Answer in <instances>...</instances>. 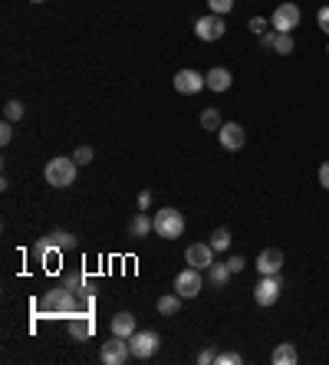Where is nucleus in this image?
I'll list each match as a JSON object with an SVG mask.
<instances>
[{"label": "nucleus", "mask_w": 329, "mask_h": 365, "mask_svg": "<svg viewBox=\"0 0 329 365\" xmlns=\"http://www.w3.org/2000/svg\"><path fill=\"white\" fill-rule=\"evenodd\" d=\"M76 162L73 158H66V155H56V158H50L46 162V184H53V188H70L76 184Z\"/></svg>", "instance_id": "f257e3e1"}, {"label": "nucleus", "mask_w": 329, "mask_h": 365, "mask_svg": "<svg viewBox=\"0 0 329 365\" xmlns=\"http://www.w3.org/2000/svg\"><path fill=\"white\" fill-rule=\"evenodd\" d=\"M155 234L162 237V241H175L184 234V214L175 211V208H162V211L155 214Z\"/></svg>", "instance_id": "f03ea898"}, {"label": "nucleus", "mask_w": 329, "mask_h": 365, "mask_svg": "<svg viewBox=\"0 0 329 365\" xmlns=\"http://www.w3.org/2000/svg\"><path fill=\"white\" fill-rule=\"evenodd\" d=\"M99 359L105 365H125L129 359H135L132 349H129V339H119V335H112L109 342H103V349H99Z\"/></svg>", "instance_id": "7ed1b4c3"}, {"label": "nucleus", "mask_w": 329, "mask_h": 365, "mask_svg": "<svg viewBox=\"0 0 329 365\" xmlns=\"http://www.w3.org/2000/svg\"><path fill=\"white\" fill-rule=\"evenodd\" d=\"M201 289H204V280H201V270H195V267H188L175 276V293L181 300H195Z\"/></svg>", "instance_id": "20e7f679"}, {"label": "nucleus", "mask_w": 329, "mask_h": 365, "mask_svg": "<svg viewBox=\"0 0 329 365\" xmlns=\"http://www.w3.org/2000/svg\"><path fill=\"white\" fill-rule=\"evenodd\" d=\"M158 346H162V339H158V333H142V329H135V335L129 339V349H132L135 359H151L155 352H158Z\"/></svg>", "instance_id": "39448f33"}, {"label": "nucleus", "mask_w": 329, "mask_h": 365, "mask_svg": "<svg viewBox=\"0 0 329 365\" xmlns=\"http://www.w3.org/2000/svg\"><path fill=\"white\" fill-rule=\"evenodd\" d=\"M195 33H198V40H204V43H214V40H221V36L227 33L224 16H221V14L201 16V20L195 23Z\"/></svg>", "instance_id": "423d86ee"}, {"label": "nucleus", "mask_w": 329, "mask_h": 365, "mask_svg": "<svg viewBox=\"0 0 329 365\" xmlns=\"http://www.w3.org/2000/svg\"><path fill=\"white\" fill-rule=\"evenodd\" d=\"M299 23V7L297 3H280L273 16H270V27L277 33H293V27Z\"/></svg>", "instance_id": "0eeeda50"}, {"label": "nucleus", "mask_w": 329, "mask_h": 365, "mask_svg": "<svg viewBox=\"0 0 329 365\" xmlns=\"http://www.w3.org/2000/svg\"><path fill=\"white\" fill-rule=\"evenodd\" d=\"M280 276H260L257 280V287H254V300H257V306H273L277 300H280Z\"/></svg>", "instance_id": "6e6552de"}, {"label": "nucleus", "mask_w": 329, "mask_h": 365, "mask_svg": "<svg viewBox=\"0 0 329 365\" xmlns=\"http://www.w3.org/2000/svg\"><path fill=\"white\" fill-rule=\"evenodd\" d=\"M280 270H284V250L267 247V250L257 254V274L260 276H277Z\"/></svg>", "instance_id": "1a4fd4ad"}, {"label": "nucleus", "mask_w": 329, "mask_h": 365, "mask_svg": "<svg viewBox=\"0 0 329 365\" xmlns=\"http://www.w3.org/2000/svg\"><path fill=\"white\" fill-rule=\"evenodd\" d=\"M214 247L211 243H191L188 250H184V263L188 267H195V270H208L211 263H214Z\"/></svg>", "instance_id": "9d476101"}, {"label": "nucleus", "mask_w": 329, "mask_h": 365, "mask_svg": "<svg viewBox=\"0 0 329 365\" xmlns=\"http://www.w3.org/2000/svg\"><path fill=\"white\" fill-rule=\"evenodd\" d=\"M175 89H178L181 96H195V92L208 89V82H204V76H201L198 69H178V73H175Z\"/></svg>", "instance_id": "9b49d317"}, {"label": "nucleus", "mask_w": 329, "mask_h": 365, "mask_svg": "<svg viewBox=\"0 0 329 365\" xmlns=\"http://www.w3.org/2000/svg\"><path fill=\"white\" fill-rule=\"evenodd\" d=\"M217 138H221V145H224L227 152H237V148H244V142H247V135H244V129H240L237 122H224L217 129Z\"/></svg>", "instance_id": "f8f14e48"}, {"label": "nucleus", "mask_w": 329, "mask_h": 365, "mask_svg": "<svg viewBox=\"0 0 329 365\" xmlns=\"http://www.w3.org/2000/svg\"><path fill=\"white\" fill-rule=\"evenodd\" d=\"M204 82H208L211 92H227L234 79H231V69H224V66H214V69H208V73H204Z\"/></svg>", "instance_id": "ddd939ff"}, {"label": "nucleus", "mask_w": 329, "mask_h": 365, "mask_svg": "<svg viewBox=\"0 0 329 365\" xmlns=\"http://www.w3.org/2000/svg\"><path fill=\"white\" fill-rule=\"evenodd\" d=\"M109 329H112V335H119V339H132L135 335V316L132 313H116L112 322H109Z\"/></svg>", "instance_id": "4468645a"}, {"label": "nucleus", "mask_w": 329, "mask_h": 365, "mask_svg": "<svg viewBox=\"0 0 329 365\" xmlns=\"http://www.w3.org/2000/svg\"><path fill=\"white\" fill-rule=\"evenodd\" d=\"M92 329H96V322H92V316L83 309V313H73V322H70V333H73V339H89Z\"/></svg>", "instance_id": "2eb2a0df"}, {"label": "nucleus", "mask_w": 329, "mask_h": 365, "mask_svg": "<svg viewBox=\"0 0 329 365\" xmlns=\"http://www.w3.org/2000/svg\"><path fill=\"white\" fill-rule=\"evenodd\" d=\"M151 230H155V217H149L145 211H138L132 217V224H129V234H132V237H149Z\"/></svg>", "instance_id": "dca6fc26"}, {"label": "nucleus", "mask_w": 329, "mask_h": 365, "mask_svg": "<svg viewBox=\"0 0 329 365\" xmlns=\"http://www.w3.org/2000/svg\"><path fill=\"white\" fill-rule=\"evenodd\" d=\"M297 349H293V342H280L277 349H273V365H297Z\"/></svg>", "instance_id": "f3484780"}, {"label": "nucleus", "mask_w": 329, "mask_h": 365, "mask_svg": "<svg viewBox=\"0 0 329 365\" xmlns=\"http://www.w3.org/2000/svg\"><path fill=\"white\" fill-rule=\"evenodd\" d=\"M204 274H208L211 287H224V283H227V276H231V267H227V263H211V267L204 270Z\"/></svg>", "instance_id": "a211bd4d"}, {"label": "nucleus", "mask_w": 329, "mask_h": 365, "mask_svg": "<svg viewBox=\"0 0 329 365\" xmlns=\"http://www.w3.org/2000/svg\"><path fill=\"white\" fill-rule=\"evenodd\" d=\"M178 309H181V296H178V293H168V296L158 300V313H162V316H175Z\"/></svg>", "instance_id": "6ab92c4d"}, {"label": "nucleus", "mask_w": 329, "mask_h": 365, "mask_svg": "<svg viewBox=\"0 0 329 365\" xmlns=\"http://www.w3.org/2000/svg\"><path fill=\"white\" fill-rule=\"evenodd\" d=\"M201 125H204L208 132H217V129L224 125V122H221V112H217V109H204V112H201Z\"/></svg>", "instance_id": "aec40b11"}, {"label": "nucleus", "mask_w": 329, "mask_h": 365, "mask_svg": "<svg viewBox=\"0 0 329 365\" xmlns=\"http://www.w3.org/2000/svg\"><path fill=\"white\" fill-rule=\"evenodd\" d=\"M208 243L214 247V250H227V247H231V230H227V228H217L214 234H211Z\"/></svg>", "instance_id": "412c9836"}, {"label": "nucleus", "mask_w": 329, "mask_h": 365, "mask_svg": "<svg viewBox=\"0 0 329 365\" xmlns=\"http://www.w3.org/2000/svg\"><path fill=\"white\" fill-rule=\"evenodd\" d=\"M273 53L290 56V53H293V36H290V33H277V40H273Z\"/></svg>", "instance_id": "4be33fe9"}, {"label": "nucleus", "mask_w": 329, "mask_h": 365, "mask_svg": "<svg viewBox=\"0 0 329 365\" xmlns=\"http://www.w3.org/2000/svg\"><path fill=\"white\" fill-rule=\"evenodd\" d=\"M3 119H7V122L23 119V102H17V99H10V102L3 106Z\"/></svg>", "instance_id": "5701e85b"}, {"label": "nucleus", "mask_w": 329, "mask_h": 365, "mask_svg": "<svg viewBox=\"0 0 329 365\" xmlns=\"http://www.w3.org/2000/svg\"><path fill=\"white\" fill-rule=\"evenodd\" d=\"M46 241L53 243V247H73L76 237H73V234H66V230H56V234H53V237H46Z\"/></svg>", "instance_id": "b1692460"}, {"label": "nucleus", "mask_w": 329, "mask_h": 365, "mask_svg": "<svg viewBox=\"0 0 329 365\" xmlns=\"http://www.w3.org/2000/svg\"><path fill=\"white\" fill-rule=\"evenodd\" d=\"M73 162H76V165H89V162H92V148H89V145H79L76 155H73Z\"/></svg>", "instance_id": "393cba45"}, {"label": "nucleus", "mask_w": 329, "mask_h": 365, "mask_svg": "<svg viewBox=\"0 0 329 365\" xmlns=\"http://www.w3.org/2000/svg\"><path fill=\"white\" fill-rule=\"evenodd\" d=\"M208 3H211V14H221V16L234 7V0H208Z\"/></svg>", "instance_id": "a878e982"}, {"label": "nucleus", "mask_w": 329, "mask_h": 365, "mask_svg": "<svg viewBox=\"0 0 329 365\" xmlns=\"http://www.w3.org/2000/svg\"><path fill=\"white\" fill-rule=\"evenodd\" d=\"M217 362H221V365H240L244 359H240V352L231 349V352H221V355H217Z\"/></svg>", "instance_id": "bb28decb"}, {"label": "nucleus", "mask_w": 329, "mask_h": 365, "mask_svg": "<svg viewBox=\"0 0 329 365\" xmlns=\"http://www.w3.org/2000/svg\"><path fill=\"white\" fill-rule=\"evenodd\" d=\"M247 27H251V33H257V36H260V33H267V30H270V23H267V20H264V16H254V20H251Z\"/></svg>", "instance_id": "cd10ccee"}, {"label": "nucleus", "mask_w": 329, "mask_h": 365, "mask_svg": "<svg viewBox=\"0 0 329 365\" xmlns=\"http://www.w3.org/2000/svg\"><path fill=\"white\" fill-rule=\"evenodd\" d=\"M227 267H231V274H240L247 267V260L240 257V254H234V257H227Z\"/></svg>", "instance_id": "c85d7f7f"}, {"label": "nucleus", "mask_w": 329, "mask_h": 365, "mask_svg": "<svg viewBox=\"0 0 329 365\" xmlns=\"http://www.w3.org/2000/svg\"><path fill=\"white\" fill-rule=\"evenodd\" d=\"M316 23H319V30L329 33V7H319V14H316Z\"/></svg>", "instance_id": "c756f323"}, {"label": "nucleus", "mask_w": 329, "mask_h": 365, "mask_svg": "<svg viewBox=\"0 0 329 365\" xmlns=\"http://www.w3.org/2000/svg\"><path fill=\"white\" fill-rule=\"evenodd\" d=\"M10 138H14V129H10V122H3L0 125V145H10Z\"/></svg>", "instance_id": "7c9ffc66"}, {"label": "nucleus", "mask_w": 329, "mask_h": 365, "mask_svg": "<svg viewBox=\"0 0 329 365\" xmlns=\"http://www.w3.org/2000/svg\"><path fill=\"white\" fill-rule=\"evenodd\" d=\"M273 40H277V30L260 33V46H264V49H273Z\"/></svg>", "instance_id": "2f4dec72"}, {"label": "nucleus", "mask_w": 329, "mask_h": 365, "mask_svg": "<svg viewBox=\"0 0 329 365\" xmlns=\"http://www.w3.org/2000/svg\"><path fill=\"white\" fill-rule=\"evenodd\" d=\"M198 362H201V365H211V362H217V355H214L211 349H201V355H198Z\"/></svg>", "instance_id": "473e14b6"}, {"label": "nucleus", "mask_w": 329, "mask_h": 365, "mask_svg": "<svg viewBox=\"0 0 329 365\" xmlns=\"http://www.w3.org/2000/svg\"><path fill=\"white\" fill-rule=\"evenodd\" d=\"M149 204H151V191H142L138 195V211H149Z\"/></svg>", "instance_id": "72a5a7b5"}, {"label": "nucleus", "mask_w": 329, "mask_h": 365, "mask_svg": "<svg viewBox=\"0 0 329 365\" xmlns=\"http://www.w3.org/2000/svg\"><path fill=\"white\" fill-rule=\"evenodd\" d=\"M319 184L329 191V162H326V165H319Z\"/></svg>", "instance_id": "f704fd0d"}, {"label": "nucleus", "mask_w": 329, "mask_h": 365, "mask_svg": "<svg viewBox=\"0 0 329 365\" xmlns=\"http://www.w3.org/2000/svg\"><path fill=\"white\" fill-rule=\"evenodd\" d=\"M30 3H46V0H30Z\"/></svg>", "instance_id": "c9c22d12"}, {"label": "nucleus", "mask_w": 329, "mask_h": 365, "mask_svg": "<svg viewBox=\"0 0 329 365\" xmlns=\"http://www.w3.org/2000/svg\"><path fill=\"white\" fill-rule=\"evenodd\" d=\"M326 53H329V46H326Z\"/></svg>", "instance_id": "e433bc0d"}]
</instances>
